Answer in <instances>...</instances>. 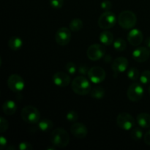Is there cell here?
Here are the masks:
<instances>
[{
	"label": "cell",
	"mask_w": 150,
	"mask_h": 150,
	"mask_svg": "<svg viewBox=\"0 0 150 150\" xmlns=\"http://www.w3.org/2000/svg\"><path fill=\"white\" fill-rule=\"evenodd\" d=\"M50 140L53 146L59 148H64L69 144L70 136L64 129L59 127L53 130L51 133Z\"/></svg>",
	"instance_id": "6da1fadb"
},
{
	"label": "cell",
	"mask_w": 150,
	"mask_h": 150,
	"mask_svg": "<svg viewBox=\"0 0 150 150\" xmlns=\"http://www.w3.org/2000/svg\"><path fill=\"white\" fill-rule=\"evenodd\" d=\"M71 87L73 92L79 95H88L92 89L90 83L84 76H79L75 78L72 81Z\"/></svg>",
	"instance_id": "7a4b0ae2"
},
{
	"label": "cell",
	"mask_w": 150,
	"mask_h": 150,
	"mask_svg": "<svg viewBox=\"0 0 150 150\" xmlns=\"http://www.w3.org/2000/svg\"><path fill=\"white\" fill-rule=\"evenodd\" d=\"M137 18L136 14L130 10L122 11L118 16V23L122 28L130 29L134 27L136 24Z\"/></svg>",
	"instance_id": "3957f363"
},
{
	"label": "cell",
	"mask_w": 150,
	"mask_h": 150,
	"mask_svg": "<svg viewBox=\"0 0 150 150\" xmlns=\"http://www.w3.org/2000/svg\"><path fill=\"white\" fill-rule=\"evenodd\" d=\"M22 120L29 124H36L40 121V114L38 109L32 105L25 106L21 112Z\"/></svg>",
	"instance_id": "277c9868"
},
{
	"label": "cell",
	"mask_w": 150,
	"mask_h": 150,
	"mask_svg": "<svg viewBox=\"0 0 150 150\" xmlns=\"http://www.w3.org/2000/svg\"><path fill=\"white\" fill-rule=\"evenodd\" d=\"M117 23V16L111 11H105L98 19V26L102 29L114 27Z\"/></svg>",
	"instance_id": "5b68a950"
},
{
	"label": "cell",
	"mask_w": 150,
	"mask_h": 150,
	"mask_svg": "<svg viewBox=\"0 0 150 150\" xmlns=\"http://www.w3.org/2000/svg\"><path fill=\"white\" fill-rule=\"evenodd\" d=\"M117 124L124 130H131L136 125L134 118L128 113H120L117 117Z\"/></svg>",
	"instance_id": "8992f818"
},
{
	"label": "cell",
	"mask_w": 150,
	"mask_h": 150,
	"mask_svg": "<svg viewBox=\"0 0 150 150\" xmlns=\"http://www.w3.org/2000/svg\"><path fill=\"white\" fill-rule=\"evenodd\" d=\"M86 55L92 61H98L105 55V48L101 44H92L88 48Z\"/></svg>",
	"instance_id": "52a82bcc"
},
{
	"label": "cell",
	"mask_w": 150,
	"mask_h": 150,
	"mask_svg": "<svg viewBox=\"0 0 150 150\" xmlns=\"http://www.w3.org/2000/svg\"><path fill=\"white\" fill-rule=\"evenodd\" d=\"M144 94V89L142 84L134 83L129 86L127 92V96L130 101L138 102L142 99Z\"/></svg>",
	"instance_id": "ba28073f"
},
{
	"label": "cell",
	"mask_w": 150,
	"mask_h": 150,
	"mask_svg": "<svg viewBox=\"0 0 150 150\" xmlns=\"http://www.w3.org/2000/svg\"><path fill=\"white\" fill-rule=\"evenodd\" d=\"M7 86L13 92H20L24 89L25 83L21 76L17 74H12L7 79Z\"/></svg>",
	"instance_id": "9c48e42d"
},
{
	"label": "cell",
	"mask_w": 150,
	"mask_h": 150,
	"mask_svg": "<svg viewBox=\"0 0 150 150\" xmlns=\"http://www.w3.org/2000/svg\"><path fill=\"white\" fill-rule=\"evenodd\" d=\"M87 75L89 80L94 83H102L106 76V73L104 69L98 66L91 67Z\"/></svg>",
	"instance_id": "30bf717a"
},
{
	"label": "cell",
	"mask_w": 150,
	"mask_h": 150,
	"mask_svg": "<svg viewBox=\"0 0 150 150\" xmlns=\"http://www.w3.org/2000/svg\"><path fill=\"white\" fill-rule=\"evenodd\" d=\"M56 42L61 46L67 45L71 40L70 30L66 27H61L57 31L55 35Z\"/></svg>",
	"instance_id": "8fae6325"
},
{
	"label": "cell",
	"mask_w": 150,
	"mask_h": 150,
	"mask_svg": "<svg viewBox=\"0 0 150 150\" xmlns=\"http://www.w3.org/2000/svg\"><path fill=\"white\" fill-rule=\"evenodd\" d=\"M128 67V61L125 57H118L112 62L111 68L114 71V76L120 73H124Z\"/></svg>",
	"instance_id": "7c38bea8"
},
{
	"label": "cell",
	"mask_w": 150,
	"mask_h": 150,
	"mask_svg": "<svg viewBox=\"0 0 150 150\" xmlns=\"http://www.w3.org/2000/svg\"><path fill=\"white\" fill-rule=\"evenodd\" d=\"M70 132L74 137L77 139H84L88 134L87 127L85 125L81 122H76L70 127Z\"/></svg>",
	"instance_id": "4fadbf2b"
},
{
	"label": "cell",
	"mask_w": 150,
	"mask_h": 150,
	"mask_svg": "<svg viewBox=\"0 0 150 150\" xmlns=\"http://www.w3.org/2000/svg\"><path fill=\"white\" fill-rule=\"evenodd\" d=\"M53 82L54 84L59 87H66L70 83V77L68 74L64 72H57L53 76Z\"/></svg>",
	"instance_id": "5bb4252c"
},
{
	"label": "cell",
	"mask_w": 150,
	"mask_h": 150,
	"mask_svg": "<svg viewBox=\"0 0 150 150\" xmlns=\"http://www.w3.org/2000/svg\"><path fill=\"white\" fill-rule=\"evenodd\" d=\"M150 57V51L146 47H139L133 52V58L138 62H144Z\"/></svg>",
	"instance_id": "9a60e30c"
},
{
	"label": "cell",
	"mask_w": 150,
	"mask_h": 150,
	"mask_svg": "<svg viewBox=\"0 0 150 150\" xmlns=\"http://www.w3.org/2000/svg\"><path fill=\"white\" fill-rule=\"evenodd\" d=\"M143 34L141 30L138 29H133L127 35V40L130 45L133 46H138L143 41Z\"/></svg>",
	"instance_id": "2e32d148"
},
{
	"label": "cell",
	"mask_w": 150,
	"mask_h": 150,
	"mask_svg": "<svg viewBox=\"0 0 150 150\" xmlns=\"http://www.w3.org/2000/svg\"><path fill=\"white\" fill-rule=\"evenodd\" d=\"M136 120L142 128H150V114L146 113L139 114L136 117Z\"/></svg>",
	"instance_id": "e0dca14e"
},
{
	"label": "cell",
	"mask_w": 150,
	"mask_h": 150,
	"mask_svg": "<svg viewBox=\"0 0 150 150\" xmlns=\"http://www.w3.org/2000/svg\"><path fill=\"white\" fill-rule=\"evenodd\" d=\"M2 110L6 115H13L17 110V105L14 101L7 100L3 103Z\"/></svg>",
	"instance_id": "ac0fdd59"
},
{
	"label": "cell",
	"mask_w": 150,
	"mask_h": 150,
	"mask_svg": "<svg viewBox=\"0 0 150 150\" xmlns=\"http://www.w3.org/2000/svg\"><path fill=\"white\" fill-rule=\"evenodd\" d=\"M99 40L103 45H111L114 42V35L109 31H104L100 35Z\"/></svg>",
	"instance_id": "d6986e66"
},
{
	"label": "cell",
	"mask_w": 150,
	"mask_h": 150,
	"mask_svg": "<svg viewBox=\"0 0 150 150\" xmlns=\"http://www.w3.org/2000/svg\"><path fill=\"white\" fill-rule=\"evenodd\" d=\"M8 45L13 51H18L23 45V41L18 37H12L9 40Z\"/></svg>",
	"instance_id": "ffe728a7"
},
{
	"label": "cell",
	"mask_w": 150,
	"mask_h": 150,
	"mask_svg": "<svg viewBox=\"0 0 150 150\" xmlns=\"http://www.w3.org/2000/svg\"><path fill=\"white\" fill-rule=\"evenodd\" d=\"M105 92L104 89L100 86H95L90 91L91 97L95 98V99H103L104 98V96H105Z\"/></svg>",
	"instance_id": "44dd1931"
},
{
	"label": "cell",
	"mask_w": 150,
	"mask_h": 150,
	"mask_svg": "<svg viewBox=\"0 0 150 150\" xmlns=\"http://www.w3.org/2000/svg\"><path fill=\"white\" fill-rule=\"evenodd\" d=\"M38 127H39V129L41 131L47 132L49 131L50 130H51L53 128V127H54V123H53V122L51 120L44 119V120H42L41 121L39 122Z\"/></svg>",
	"instance_id": "7402d4cb"
},
{
	"label": "cell",
	"mask_w": 150,
	"mask_h": 150,
	"mask_svg": "<svg viewBox=\"0 0 150 150\" xmlns=\"http://www.w3.org/2000/svg\"><path fill=\"white\" fill-rule=\"evenodd\" d=\"M83 21L79 18L73 19L69 24L70 30L73 31V32H78V31L81 30L83 28Z\"/></svg>",
	"instance_id": "603a6c76"
},
{
	"label": "cell",
	"mask_w": 150,
	"mask_h": 150,
	"mask_svg": "<svg viewBox=\"0 0 150 150\" xmlns=\"http://www.w3.org/2000/svg\"><path fill=\"white\" fill-rule=\"evenodd\" d=\"M127 47V44L125 40L122 38H117L114 42V48L117 51H123L125 50Z\"/></svg>",
	"instance_id": "cb8c5ba5"
},
{
	"label": "cell",
	"mask_w": 150,
	"mask_h": 150,
	"mask_svg": "<svg viewBox=\"0 0 150 150\" xmlns=\"http://www.w3.org/2000/svg\"><path fill=\"white\" fill-rule=\"evenodd\" d=\"M130 136L131 138L135 141H139L140 139H142V136H143V132L141 130L140 127H136L133 128V130L131 131L130 133Z\"/></svg>",
	"instance_id": "d4e9b609"
},
{
	"label": "cell",
	"mask_w": 150,
	"mask_h": 150,
	"mask_svg": "<svg viewBox=\"0 0 150 150\" xmlns=\"http://www.w3.org/2000/svg\"><path fill=\"white\" fill-rule=\"evenodd\" d=\"M127 77L131 81H137L139 78V71L136 67H131L127 71Z\"/></svg>",
	"instance_id": "484cf974"
},
{
	"label": "cell",
	"mask_w": 150,
	"mask_h": 150,
	"mask_svg": "<svg viewBox=\"0 0 150 150\" xmlns=\"http://www.w3.org/2000/svg\"><path fill=\"white\" fill-rule=\"evenodd\" d=\"M139 79L141 83L143 84H148L150 83V70H144L141 74Z\"/></svg>",
	"instance_id": "4316f807"
},
{
	"label": "cell",
	"mask_w": 150,
	"mask_h": 150,
	"mask_svg": "<svg viewBox=\"0 0 150 150\" xmlns=\"http://www.w3.org/2000/svg\"><path fill=\"white\" fill-rule=\"evenodd\" d=\"M65 69L67 70V73L70 75H74L76 72V69H77V67H76V64H75L74 62H67L65 65Z\"/></svg>",
	"instance_id": "83f0119b"
},
{
	"label": "cell",
	"mask_w": 150,
	"mask_h": 150,
	"mask_svg": "<svg viewBox=\"0 0 150 150\" xmlns=\"http://www.w3.org/2000/svg\"><path fill=\"white\" fill-rule=\"evenodd\" d=\"M66 118H67V121L70 122H75L79 119V115H78L77 112H76L75 111H70L67 114Z\"/></svg>",
	"instance_id": "f1b7e54d"
},
{
	"label": "cell",
	"mask_w": 150,
	"mask_h": 150,
	"mask_svg": "<svg viewBox=\"0 0 150 150\" xmlns=\"http://www.w3.org/2000/svg\"><path fill=\"white\" fill-rule=\"evenodd\" d=\"M50 4L53 8L58 10L62 7L64 4V0H50Z\"/></svg>",
	"instance_id": "f546056e"
},
{
	"label": "cell",
	"mask_w": 150,
	"mask_h": 150,
	"mask_svg": "<svg viewBox=\"0 0 150 150\" xmlns=\"http://www.w3.org/2000/svg\"><path fill=\"white\" fill-rule=\"evenodd\" d=\"M100 7L102 10H103L104 11H109L110 10L112 7V3L111 1H110L109 0H104L103 1H102L100 4Z\"/></svg>",
	"instance_id": "4dcf8cb0"
},
{
	"label": "cell",
	"mask_w": 150,
	"mask_h": 150,
	"mask_svg": "<svg viewBox=\"0 0 150 150\" xmlns=\"http://www.w3.org/2000/svg\"><path fill=\"white\" fill-rule=\"evenodd\" d=\"M8 127L9 124L7 120L4 118H3V117H1L0 118V130H1V133L5 132L8 129Z\"/></svg>",
	"instance_id": "1f68e13d"
},
{
	"label": "cell",
	"mask_w": 150,
	"mask_h": 150,
	"mask_svg": "<svg viewBox=\"0 0 150 150\" xmlns=\"http://www.w3.org/2000/svg\"><path fill=\"white\" fill-rule=\"evenodd\" d=\"M89 66L86 64H82L79 66V73H80L81 76H86L88 74V72L89 70Z\"/></svg>",
	"instance_id": "d6a6232c"
},
{
	"label": "cell",
	"mask_w": 150,
	"mask_h": 150,
	"mask_svg": "<svg viewBox=\"0 0 150 150\" xmlns=\"http://www.w3.org/2000/svg\"><path fill=\"white\" fill-rule=\"evenodd\" d=\"M18 149L20 150H32L33 149L32 144L27 142H23L19 144Z\"/></svg>",
	"instance_id": "836d02e7"
},
{
	"label": "cell",
	"mask_w": 150,
	"mask_h": 150,
	"mask_svg": "<svg viewBox=\"0 0 150 150\" xmlns=\"http://www.w3.org/2000/svg\"><path fill=\"white\" fill-rule=\"evenodd\" d=\"M7 139H6L4 136H1V137H0V149H4V148L5 147L6 145H7Z\"/></svg>",
	"instance_id": "e575fe53"
},
{
	"label": "cell",
	"mask_w": 150,
	"mask_h": 150,
	"mask_svg": "<svg viewBox=\"0 0 150 150\" xmlns=\"http://www.w3.org/2000/svg\"><path fill=\"white\" fill-rule=\"evenodd\" d=\"M144 140L146 144L150 146V130L148 132H146V134L144 135Z\"/></svg>",
	"instance_id": "d590c367"
},
{
	"label": "cell",
	"mask_w": 150,
	"mask_h": 150,
	"mask_svg": "<svg viewBox=\"0 0 150 150\" xmlns=\"http://www.w3.org/2000/svg\"><path fill=\"white\" fill-rule=\"evenodd\" d=\"M103 58H104V61H105L106 63H110L112 62V57H111L110 55H105L103 57Z\"/></svg>",
	"instance_id": "8d00e7d4"
},
{
	"label": "cell",
	"mask_w": 150,
	"mask_h": 150,
	"mask_svg": "<svg viewBox=\"0 0 150 150\" xmlns=\"http://www.w3.org/2000/svg\"><path fill=\"white\" fill-rule=\"evenodd\" d=\"M145 45H146L148 48H150V37L146 39V40H145Z\"/></svg>",
	"instance_id": "74e56055"
},
{
	"label": "cell",
	"mask_w": 150,
	"mask_h": 150,
	"mask_svg": "<svg viewBox=\"0 0 150 150\" xmlns=\"http://www.w3.org/2000/svg\"><path fill=\"white\" fill-rule=\"evenodd\" d=\"M56 149V146H51V147H47V150H55Z\"/></svg>",
	"instance_id": "f35d334b"
},
{
	"label": "cell",
	"mask_w": 150,
	"mask_h": 150,
	"mask_svg": "<svg viewBox=\"0 0 150 150\" xmlns=\"http://www.w3.org/2000/svg\"><path fill=\"white\" fill-rule=\"evenodd\" d=\"M16 149V148H15L14 147V146H10V147H8V148H7V149Z\"/></svg>",
	"instance_id": "ab89813d"
},
{
	"label": "cell",
	"mask_w": 150,
	"mask_h": 150,
	"mask_svg": "<svg viewBox=\"0 0 150 150\" xmlns=\"http://www.w3.org/2000/svg\"><path fill=\"white\" fill-rule=\"evenodd\" d=\"M148 92H149V95H150V86H149V88H148Z\"/></svg>",
	"instance_id": "60d3db41"
}]
</instances>
